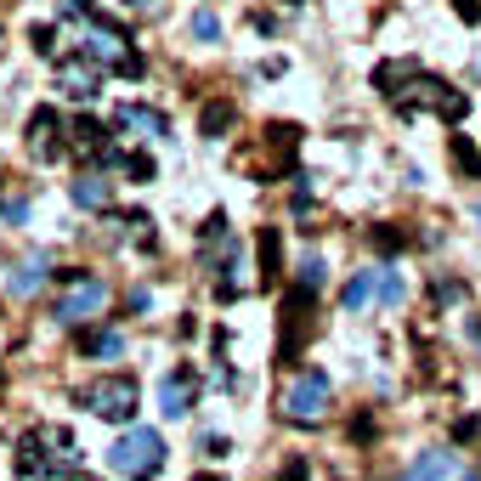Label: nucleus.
<instances>
[{
    "mask_svg": "<svg viewBox=\"0 0 481 481\" xmlns=\"http://www.w3.org/2000/svg\"><path fill=\"white\" fill-rule=\"evenodd\" d=\"M215 294H221V301H238V294H244V250H238V244H227V261H221V277H215Z\"/></svg>",
    "mask_w": 481,
    "mask_h": 481,
    "instance_id": "15",
    "label": "nucleus"
},
{
    "mask_svg": "<svg viewBox=\"0 0 481 481\" xmlns=\"http://www.w3.org/2000/svg\"><path fill=\"white\" fill-rule=\"evenodd\" d=\"M215 35H221V23H215L210 12H198V18H193V40H215Z\"/></svg>",
    "mask_w": 481,
    "mask_h": 481,
    "instance_id": "27",
    "label": "nucleus"
},
{
    "mask_svg": "<svg viewBox=\"0 0 481 481\" xmlns=\"http://www.w3.org/2000/svg\"><path fill=\"white\" fill-rule=\"evenodd\" d=\"M453 6H459L464 23H481V0H453Z\"/></svg>",
    "mask_w": 481,
    "mask_h": 481,
    "instance_id": "28",
    "label": "nucleus"
},
{
    "mask_svg": "<svg viewBox=\"0 0 481 481\" xmlns=\"http://www.w3.org/2000/svg\"><path fill=\"white\" fill-rule=\"evenodd\" d=\"M108 470L125 481H153L164 470V437L159 430H125L114 447H108Z\"/></svg>",
    "mask_w": 481,
    "mask_h": 481,
    "instance_id": "1",
    "label": "nucleus"
},
{
    "mask_svg": "<svg viewBox=\"0 0 481 481\" xmlns=\"http://www.w3.org/2000/svg\"><path fill=\"white\" fill-rule=\"evenodd\" d=\"M74 464V437L68 430H28V437L18 442V476H63Z\"/></svg>",
    "mask_w": 481,
    "mask_h": 481,
    "instance_id": "2",
    "label": "nucleus"
},
{
    "mask_svg": "<svg viewBox=\"0 0 481 481\" xmlns=\"http://www.w3.org/2000/svg\"><path fill=\"white\" fill-rule=\"evenodd\" d=\"M57 91H63L68 102H97L102 97V68L91 63L85 52L80 57H63V63H57Z\"/></svg>",
    "mask_w": 481,
    "mask_h": 481,
    "instance_id": "8",
    "label": "nucleus"
},
{
    "mask_svg": "<svg viewBox=\"0 0 481 481\" xmlns=\"http://www.w3.org/2000/svg\"><path fill=\"white\" fill-rule=\"evenodd\" d=\"M68 198L80 210H108V198H114V181L102 176V170H80L74 176V188H68Z\"/></svg>",
    "mask_w": 481,
    "mask_h": 481,
    "instance_id": "13",
    "label": "nucleus"
},
{
    "mask_svg": "<svg viewBox=\"0 0 481 481\" xmlns=\"http://www.w3.org/2000/svg\"><path fill=\"white\" fill-rule=\"evenodd\" d=\"M476 227H481V210H476Z\"/></svg>",
    "mask_w": 481,
    "mask_h": 481,
    "instance_id": "35",
    "label": "nucleus"
},
{
    "mask_svg": "<svg viewBox=\"0 0 481 481\" xmlns=\"http://www.w3.org/2000/svg\"><path fill=\"white\" fill-rule=\"evenodd\" d=\"M6 221H28V198H6Z\"/></svg>",
    "mask_w": 481,
    "mask_h": 481,
    "instance_id": "29",
    "label": "nucleus"
},
{
    "mask_svg": "<svg viewBox=\"0 0 481 481\" xmlns=\"http://www.w3.org/2000/svg\"><path fill=\"white\" fill-rule=\"evenodd\" d=\"M193 391H198V368H176L159 380V413L164 419H188L193 413Z\"/></svg>",
    "mask_w": 481,
    "mask_h": 481,
    "instance_id": "9",
    "label": "nucleus"
},
{
    "mask_svg": "<svg viewBox=\"0 0 481 481\" xmlns=\"http://www.w3.org/2000/svg\"><path fill=\"white\" fill-rule=\"evenodd\" d=\"M442 476H453V453H447V447H430V453H419L408 470H402V481H442Z\"/></svg>",
    "mask_w": 481,
    "mask_h": 481,
    "instance_id": "14",
    "label": "nucleus"
},
{
    "mask_svg": "<svg viewBox=\"0 0 481 481\" xmlns=\"http://www.w3.org/2000/svg\"><path fill=\"white\" fill-rule=\"evenodd\" d=\"M464 334H470V346L481 351V317H470V323H464Z\"/></svg>",
    "mask_w": 481,
    "mask_h": 481,
    "instance_id": "31",
    "label": "nucleus"
},
{
    "mask_svg": "<svg viewBox=\"0 0 481 481\" xmlns=\"http://www.w3.org/2000/svg\"><path fill=\"white\" fill-rule=\"evenodd\" d=\"M108 170H119V176H131V181H153V159H142V153H119V148H108Z\"/></svg>",
    "mask_w": 481,
    "mask_h": 481,
    "instance_id": "18",
    "label": "nucleus"
},
{
    "mask_svg": "<svg viewBox=\"0 0 481 481\" xmlns=\"http://www.w3.org/2000/svg\"><path fill=\"white\" fill-rule=\"evenodd\" d=\"M74 481H85V476H74Z\"/></svg>",
    "mask_w": 481,
    "mask_h": 481,
    "instance_id": "36",
    "label": "nucleus"
},
{
    "mask_svg": "<svg viewBox=\"0 0 481 481\" xmlns=\"http://www.w3.org/2000/svg\"><path fill=\"white\" fill-rule=\"evenodd\" d=\"M80 351H85V357H102V363H108V357H125V334H114V329H85V334H80Z\"/></svg>",
    "mask_w": 481,
    "mask_h": 481,
    "instance_id": "17",
    "label": "nucleus"
},
{
    "mask_svg": "<svg viewBox=\"0 0 481 481\" xmlns=\"http://www.w3.org/2000/svg\"><path fill=\"white\" fill-rule=\"evenodd\" d=\"M45 277H52V255H45V250L23 255L18 267H12V294H18V301H28V294H40Z\"/></svg>",
    "mask_w": 481,
    "mask_h": 481,
    "instance_id": "12",
    "label": "nucleus"
},
{
    "mask_svg": "<svg viewBox=\"0 0 481 481\" xmlns=\"http://www.w3.org/2000/svg\"><path fill=\"white\" fill-rule=\"evenodd\" d=\"M131 6H153V0H131Z\"/></svg>",
    "mask_w": 481,
    "mask_h": 481,
    "instance_id": "34",
    "label": "nucleus"
},
{
    "mask_svg": "<svg viewBox=\"0 0 481 481\" xmlns=\"http://www.w3.org/2000/svg\"><path fill=\"white\" fill-rule=\"evenodd\" d=\"M408 91H413V97L397 102L402 114H419V108H430L437 119H464V114H470V97H464V91H453L447 80H437V74H419Z\"/></svg>",
    "mask_w": 481,
    "mask_h": 481,
    "instance_id": "6",
    "label": "nucleus"
},
{
    "mask_svg": "<svg viewBox=\"0 0 481 481\" xmlns=\"http://www.w3.org/2000/svg\"><path fill=\"white\" fill-rule=\"evenodd\" d=\"M459 481H481V476H476V470H470V476H459Z\"/></svg>",
    "mask_w": 481,
    "mask_h": 481,
    "instance_id": "33",
    "label": "nucleus"
},
{
    "mask_svg": "<svg viewBox=\"0 0 481 481\" xmlns=\"http://www.w3.org/2000/svg\"><path fill=\"white\" fill-rule=\"evenodd\" d=\"M459 294H464V289L453 284V277H442V284H437V301H442V306H447V301H459Z\"/></svg>",
    "mask_w": 481,
    "mask_h": 481,
    "instance_id": "30",
    "label": "nucleus"
},
{
    "mask_svg": "<svg viewBox=\"0 0 481 481\" xmlns=\"http://www.w3.org/2000/svg\"><path fill=\"white\" fill-rule=\"evenodd\" d=\"M227 125H232V102L227 97L204 102V114H198V136H227Z\"/></svg>",
    "mask_w": 481,
    "mask_h": 481,
    "instance_id": "19",
    "label": "nucleus"
},
{
    "mask_svg": "<svg viewBox=\"0 0 481 481\" xmlns=\"http://www.w3.org/2000/svg\"><path fill=\"white\" fill-rule=\"evenodd\" d=\"M193 481H221V476H193Z\"/></svg>",
    "mask_w": 481,
    "mask_h": 481,
    "instance_id": "32",
    "label": "nucleus"
},
{
    "mask_svg": "<svg viewBox=\"0 0 481 481\" xmlns=\"http://www.w3.org/2000/svg\"><path fill=\"white\" fill-rule=\"evenodd\" d=\"M453 159H459L464 170H470V176H481V159H476V148H470V142H464V136H459V142H453Z\"/></svg>",
    "mask_w": 481,
    "mask_h": 481,
    "instance_id": "25",
    "label": "nucleus"
},
{
    "mask_svg": "<svg viewBox=\"0 0 481 481\" xmlns=\"http://www.w3.org/2000/svg\"><path fill=\"white\" fill-rule=\"evenodd\" d=\"M114 125L131 131V142H153V136H164V114H153V108H142V102H119Z\"/></svg>",
    "mask_w": 481,
    "mask_h": 481,
    "instance_id": "10",
    "label": "nucleus"
},
{
    "mask_svg": "<svg viewBox=\"0 0 481 481\" xmlns=\"http://www.w3.org/2000/svg\"><path fill=\"white\" fill-rule=\"evenodd\" d=\"M374 244H380V250H385V255H397V250H402V244H408V238H402V232H397V227H380V232H374Z\"/></svg>",
    "mask_w": 481,
    "mask_h": 481,
    "instance_id": "26",
    "label": "nucleus"
},
{
    "mask_svg": "<svg viewBox=\"0 0 481 481\" xmlns=\"http://www.w3.org/2000/svg\"><path fill=\"white\" fill-rule=\"evenodd\" d=\"M63 277V301H57V323H63V329H80L85 317H97L102 306H108V284L102 277H91V272H57Z\"/></svg>",
    "mask_w": 481,
    "mask_h": 481,
    "instance_id": "4",
    "label": "nucleus"
},
{
    "mask_svg": "<svg viewBox=\"0 0 481 481\" xmlns=\"http://www.w3.org/2000/svg\"><path fill=\"white\" fill-rule=\"evenodd\" d=\"M80 45H85V57H91V63L108 68V74H142V57L131 52L125 28H114V23H102V18L80 23Z\"/></svg>",
    "mask_w": 481,
    "mask_h": 481,
    "instance_id": "3",
    "label": "nucleus"
},
{
    "mask_svg": "<svg viewBox=\"0 0 481 481\" xmlns=\"http://www.w3.org/2000/svg\"><path fill=\"white\" fill-rule=\"evenodd\" d=\"M294 284H301V289H317V284H323V261H317V255H306L301 267H294Z\"/></svg>",
    "mask_w": 481,
    "mask_h": 481,
    "instance_id": "23",
    "label": "nucleus"
},
{
    "mask_svg": "<svg viewBox=\"0 0 481 481\" xmlns=\"http://www.w3.org/2000/svg\"><path fill=\"white\" fill-rule=\"evenodd\" d=\"M380 306H402V277H391V272H380Z\"/></svg>",
    "mask_w": 481,
    "mask_h": 481,
    "instance_id": "24",
    "label": "nucleus"
},
{
    "mask_svg": "<svg viewBox=\"0 0 481 481\" xmlns=\"http://www.w3.org/2000/svg\"><path fill=\"white\" fill-rule=\"evenodd\" d=\"M221 244H232V232H227V215H221V210H215V215H210V221H204V227H198V255H204V261H210L215 250H221Z\"/></svg>",
    "mask_w": 481,
    "mask_h": 481,
    "instance_id": "20",
    "label": "nucleus"
},
{
    "mask_svg": "<svg viewBox=\"0 0 481 481\" xmlns=\"http://www.w3.org/2000/svg\"><path fill=\"white\" fill-rule=\"evenodd\" d=\"M91 413L108 419V425H131L136 408H142V385H136V374H108L102 385H91L85 391Z\"/></svg>",
    "mask_w": 481,
    "mask_h": 481,
    "instance_id": "5",
    "label": "nucleus"
},
{
    "mask_svg": "<svg viewBox=\"0 0 481 481\" xmlns=\"http://www.w3.org/2000/svg\"><path fill=\"white\" fill-rule=\"evenodd\" d=\"M323 408H329V374L323 368H301V380L284 391V413L294 425H317Z\"/></svg>",
    "mask_w": 481,
    "mask_h": 481,
    "instance_id": "7",
    "label": "nucleus"
},
{
    "mask_svg": "<svg viewBox=\"0 0 481 481\" xmlns=\"http://www.w3.org/2000/svg\"><path fill=\"white\" fill-rule=\"evenodd\" d=\"M255 250H261V277H277V272H284V267H277V227H261Z\"/></svg>",
    "mask_w": 481,
    "mask_h": 481,
    "instance_id": "22",
    "label": "nucleus"
},
{
    "mask_svg": "<svg viewBox=\"0 0 481 481\" xmlns=\"http://www.w3.org/2000/svg\"><path fill=\"white\" fill-rule=\"evenodd\" d=\"M28 153H35L40 164L63 159V142H57V114H52V108H35V119H28Z\"/></svg>",
    "mask_w": 481,
    "mask_h": 481,
    "instance_id": "11",
    "label": "nucleus"
},
{
    "mask_svg": "<svg viewBox=\"0 0 481 481\" xmlns=\"http://www.w3.org/2000/svg\"><path fill=\"white\" fill-rule=\"evenodd\" d=\"M68 148H74V153H85V159H108V142H102V125H97V119H74Z\"/></svg>",
    "mask_w": 481,
    "mask_h": 481,
    "instance_id": "16",
    "label": "nucleus"
},
{
    "mask_svg": "<svg viewBox=\"0 0 481 481\" xmlns=\"http://www.w3.org/2000/svg\"><path fill=\"white\" fill-rule=\"evenodd\" d=\"M374 289H380V272H357L351 284L340 289V306H346V312H357V306H363V301H368V294H374Z\"/></svg>",
    "mask_w": 481,
    "mask_h": 481,
    "instance_id": "21",
    "label": "nucleus"
}]
</instances>
